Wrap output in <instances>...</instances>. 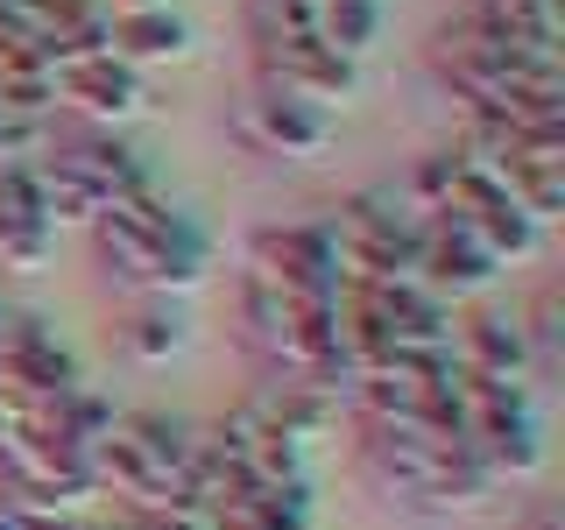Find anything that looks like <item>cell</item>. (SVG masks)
I'll return each mask as SVG.
<instances>
[{
	"label": "cell",
	"mask_w": 565,
	"mask_h": 530,
	"mask_svg": "<svg viewBox=\"0 0 565 530\" xmlns=\"http://www.w3.org/2000/svg\"><path fill=\"white\" fill-rule=\"evenodd\" d=\"M93 247H99V269L128 297H184L212 269V234L184 205H170L156 184L106 205L93 220Z\"/></svg>",
	"instance_id": "1"
},
{
	"label": "cell",
	"mask_w": 565,
	"mask_h": 530,
	"mask_svg": "<svg viewBox=\"0 0 565 530\" xmlns=\"http://www.w3.org/2000/svg\"><path fill=\"white\" fill-rule=\"evenodd\" d=\"M361 467L388 502L459 517L494 495V474L467 453L459 432H361Z\"/></svg>",
	"instance_id": "2"
},
{
	"label": "cell",
	"mask_w": 565,
	"mask_h": 530,
	"mask_svg": "<svg viewBox=\"0 0 565 530\" xmlns=\"http://www.w3.org/2000/svg\"><path fill=\"white\" fill-rule=\"evenodd\" d=\"M29 177H35V205H43V220L57 226V234L64 226H93L114 199H135V191L156 184L149 163L106 128L50 135V149L29 163Z\"/></svg>",
	"instance_id": "3"
},
{
	"label": "cell",
	"mask_w": 565,
	"mask_h": 530,
	"mask_svg": "<svg viewBox=\"0 0 565 530\" xmlns=\"http://www.w3.org/2000/svg\"><path fill=\"white\" fill-rule=\"evenodd\" d=\"M191 453H199V432H184L163 411H128L106 424L85 467H93V488L114 509H156V502H184Z\"/></svg>",
	"instance_id": "4"
},
{
	"label": "cell",
	"mask_w": 565,
	"mask_h": 530,
	"mask_svg": "<svg viewBox=\"0 0 565 530\" xmlns=\"http://www.w3.org/2000/svg\"><path fill=\"white\" fill-rule=\"evenodd\" d=\"M241 340L255 347V361L269 375H318V382H347L340 368V332H332V297H297L282 283L241 269L234 290Z\"/></svg>",
	"instance_id": "5"
},
{
	"label": "cell",
	"mask_w": 565,
	"mask_h": 530,
	"mask_svg": "<svg viewBox=\"0 0 565 530\" xmlns=\"http://www.w3.org/2000/svg\"><path fill=\"white\" fill-rule=\"evenodd\" d=\"M452 417L467 453L502 481H530L544 467V417H537V389H502V382H473L452 368Z\"/></svg>",
	"instance_id": "6"
},
{
	"label": "cell",
	"mask_w": 565,
	"mask_h": 530,
	"mask_svg": "<svg viewBox=\"0 0 565 530\" xmlns=\"http://www.w3.org/2000/svg\"><path fill=\"white\" fill-rule=\"evenodd\" d=\"M459 149L481 156L523 199V212L552 234V220L565 212V128H467Z\"/></svg>",
	"instance_id": "7"
},
{
	"label": "cell",
	"mask_w": 565,
	"mask_h": 530,
	"mask_svg": "<svg viewBox=\"0 0 565 530\" xmlns=\"http://www.w3.org/2000/svg\"><path fill=\"white\" fill-rule=\"evenodd\" d=\"M226 128L247 156H262V163H318V156L332 149V128H340V114H318L305 99H282L269 85H247L234 99V114H226Z\"/></svg>",
	"instance_id": "8"
},
{
	"label": "cell",
	"mask_w": 565,
	"mask_h": 530,
	"mask_svg": "<svg viewBox=\"0 0 565 530\" xmlns=\"http://www.w3.org/2000/svg\"><path fill=\"white\" fill-rule=\"evenodd\" d=\"M50 106L57 114H78V128H128L135 114H149V78L128 71L114 50H93V57H57L50 64Z\"/></svg>",
	"instance_id": "9"
},
{
	"label": "cell",
	"mask_w": 565,
	"mask_h": 530,
	"mask_svg": "<svg viewBox=\"0 0 565 530\" xmlns=\"http://www.w3.org/2000/svg\"><path fill=\"white\" fill-rule=\"evenodd\" d=\"M255 85H269L282 99H305L318 114H340V106L361 93V64L332 57L311 35H262L255 43Z\"/></svg>",
	"instance_id": "10"
},
{
	"label": "cell",
	"mask_w": 565,
	"mask_h": 530,
	"mask_svg": "<svg viewBox=\"0 0 565 530\" xmlns=\"http://www.w3.org/2000/svg\"><path fill=\"white\" fill-rule=\"evenodd\" d=\"M205 446L226 459L234 481H311V453L297 446L269 411H262V396L234 403V411L205 432Z\"/></svg>",
	"instance_id": "11"
},
{
	"label": "cell",
	"mask_w": 565,
	"mask_h": 530,
	"mask_svg": "<svg viewBox=\"0 0 565 530\" xmlns=\"http://www.w3.org/2000/svg\"><path fill=\"white\" fill-rule=\"evenodd\" d=\"M452 368L473 382H502V389H537L523 347V318L502 311H452Z\"/></svg>",
	"instance_id": "12"
},
{
	"label": "cell",
	"mask_w": 565,
	"mask_h": 530,
	"mask_svg": "<svg viewBox=\"0 0 565 530\" xmlns=\"http://www.w3.org/2000/svg\"><path fill=\"white\" fill-rule=\"evenodd\" d=\"M247 269L282 283L297 297H332L340 276H332V247H326V220H297V226H262L255 247H247Z\"/></svg>",
	"instance_id": "13"
},
{
	"label": "cell",
	"mask_w": 565,
	"mask_h": 530,
	"mask_svg": "<svg viewBox=\"0 0 565 530\" xmlns=\"http://www.w3.org/2000/svg\"><path fill=\"white\" fill-rule=\"evenodd\" d=\"M57 226L35 205V177L29 163H0V276H43Z\"/></svg>",
	"instance_id": "14"
},
{
	"label": "cell",
	"mask_w": 565,
	"mask_h": 530,
	"mask_svg": "<svg viewBox=\"0 0 565 530\" xmlns=\"http://www.w3.org/2000/svg\"><path fill=\"white\" fill-rule=\"evenodd\" d=\"M220 530H318L311 481H234L212 502Z\"/></svg>",
	"instance_id": "15"
},
{
	"label": "cell",
	"mask_w": 565,
	"mask_h": 530,
	"mask_svg": "<svg viewBox=\"0 0 565 530\" xmlns=\"http://www.w3.org/2000/svg\"><path fill=\"white\" fill-rule=\"evenodd\" d=\"M106 50H114L128 71H141V78H149V71H170V64H191V57H199V35H191V22L163 0V8L120 14L114 35H106Z\"/></svg>",
	"instance_id": "16"
},
{
	"label": "cell",
	"mask_w": 565,
	"mask_h": 530,
	"mask_svg": "<svg viewBox=\"0 0 565 530\" xmlns=\"http://www.w3.org/2000/svg\"><path fill=\"white\" fill-rule=\"evenodd\" d=\"M114 340H120V353H128V361H141V368H163L170 353H184L191 326H184V311H177V297H135V305L120 311Z\"/></svg>",
	"instance_id": "17"
},
{
	"label": "cell",
	"mask_w": 565,
	"mask_h": 530,
	"mask_svg": "<svg viewBox=\"0 0 565 530\" xmlns=\"http://www.w3.org/2000/svg\"><path fill=\"white\" fill-rule=\"evenodd\" d=\"M382 35H388V0H318L311 14V43H326L347 64H367Z\"/></svg>",
	"instance_id": "18"
},
{
	"label": "cell",
	"mask_w": 565,
	"mask_h": 530,
	"mask_svg": "<svg viewBox=\"0 0 565 530\" xmlns=\"http://www.w3.org/2000/svg\"><path fill=\"white\" fill-rule=\"evenodd\" d=\"M467 14L502 29V35H516V43H537V50H558V35H565L558 0H467Z\"/></svg>",
	"instance_id": "19"
},
{
	"label": "cell",
	"mask_w": 565,
	"mask_h": 530,
	"mask_svg": "<svg viewBox=\"0 0 565 530\" xmlns=\"http://www.w3.org/2000/svg\"><path fill=\"white\" fill-rule=\"evenodd\" d=\"M523 347H530V368H537V382L565 368V297H558V290H544L537 305H530V318H523Z\"/></svg>",
	"instance_id": "20"
},
{
	"label": "cell",
	"mask_w": 565,
	"mask_h": 530,
	"mask_svg": "<svg viewBox=\"0 0 565 530\" xmlns=\"http://www.w3.org/2000/svg\"><path fill=\"white\" fill-rule=\"evenodd\" d=\"M120 530H220L199 502H156V509H114Z\"/></svg>",
	"instance_id": "21"
},
{
	"label": "cell",
	"mask_w": 565,
	"mask_h": 530,
	"mask_svg": "<svg viewBox=\"0 0 565 530\" xmlns=\"http://www.w3.org/2000/svg\"><path fill=\"white\" fill-rule=\"evenodd\" d=\"M106 22H120V14H141V8H163V0H99Z\"/></svg>",
	"instance_id": "22"
},
{
	"label": "cell",
	"mask_w": 565,
	"mask_h": 530,
	"mask_svg": "<svg viewBox=\"0 0 565 530\" xmlns=\"http://www.w3.org/2000/svg\"><path fill=\"white\" fill-rule=\"evenodd\" d=\"M8 318H14V311H8V305H0V326H8Z\"/></svg>",
	"instance_id": "23"
},
{
	"label": "cell",
	"mask_w": 565,
	"mask_h": 530,
	"mask_svg": "<svg viewBox=\"0 0 565 530\" xmlns=\"http://www.w3.org/2000/svg\"><path fill=\"white\" fill-rule=\"evenodd\" d=\"M0 530H14V523H8V509H0Z\"/></svg>",
	"instance_id": "24"
},
{
	"label": "cell",
	"mask_w": 565,
	"mask_h": 530,
	"mask_svg": "<svg viewBox=\"0 0 565 530\" xmlns=\"http://www.w3.org/2000/svg\"><path fill=\"white\" fill-rule=\"evenodd\" d=\"M537 530H558V523H552V517H544V523H537Z\"/></svg>",
	"instance_id": "25"
}]
</instances>
